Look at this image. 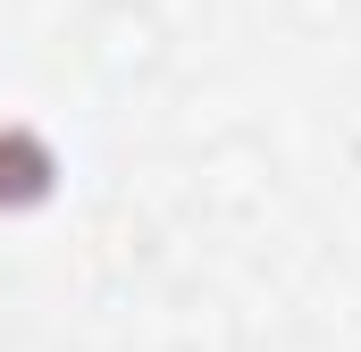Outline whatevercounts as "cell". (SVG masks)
Wrapping results in <instances>:
<instances>
[{"mask_svg":"<svg viewBox=\"0 0 361 352\" xmlns=\"http://www.w3.org/2000/svg\"><path fill=\"white\" fill-rule=\"evenodd\" d=\"M68 193V160L34 118H0V218H42Z\"/></svg>","mask_w":361,"mask_h":352,"instance_id":"obj_1","label":"cell"}]
</instances>
